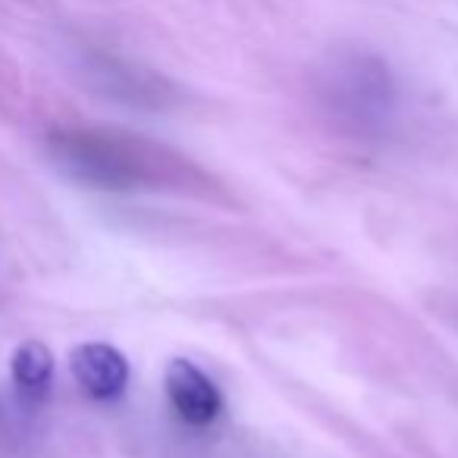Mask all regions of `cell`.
Here are the masks:
<instances>
[{
  "label": "cell",
  "mask_w": 458,
  "mask_h": 458,
  "mask_svg": "<svg viewBox=\"0 0 458 458\" xmlns=\"http://www.w3.org/2000/svg\"><path fill=\"white\" fill-rule=\"evenodd\" d=\"M57 154L76 176L101 189H145L182 179V157L129 135L64 132L57 139Z\"/></svg>",
  "instance_id": "1"
},
{
  "label": "cell",
  "mask_w": 458,
  "mask_h": 458,
  "mask_svg": "<svg viewBox=\"0 0 458 458\" xmlns=\"http://www.w3.org/2000/svg\"><path fill=\"white\" fill-rule=\"evenodd\" d=\"M166 399L179 411V418L195 427H204L223 411V395L201 368L189 358H173L164 374Z\"/></svg>",
  "instance_id": "2"
},
{
  "label": "cell",
  "mask_w": 458,
  "mask_h": 458,
  "mask_svg": "<svg viewBox=\"0 0 458 458\" xmlns=\"http://www.w3.org/2000/svg\"><path fill=\"white\" fill-rule=\"evenodd\" d=\"M70 370L91 399H116L129 383V361L107 343H82L70 352Z\"/></svg>",
  "instance_id": "3"
},
{
  "label": "cell",
  "mask_w": 458,
  "mask_h": 458,
  "mask_svg": "<svg viewBox=\"0 0 458 458\" xmlns=\"http://www.w3.org/2000/svg\"><path fill=\"white\" fill-rule=\"evenodd\" d=\"M10 374L26 399H45L54 380V352L41 339H26L10 358Z\"/></svg>",
  "instance_id": "4"
}]
</instances>
